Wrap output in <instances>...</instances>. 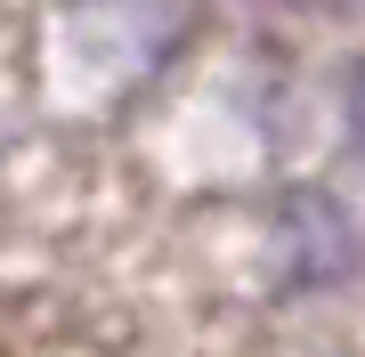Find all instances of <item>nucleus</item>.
I'll list each match as a JSON object with an SVG mask.
<instances>
[{
  "label": "nucleus",
  "mask_w": 365,
  "mask_h": 357,
  "mask_svg": "<svg viewBox=\"0 0 365 357\" xmlns=\"http://www.w3.org/2000/svg\"><path fill=\"white\" fill-rule=\"evenodd\" d=\"M341 106H349V146H357V162H365V57L349 66V81H341Z\"/></svg>",
  "instance_id": "1"
}]
</instances>
